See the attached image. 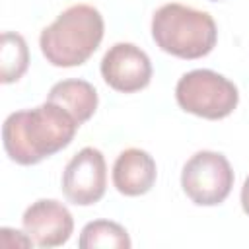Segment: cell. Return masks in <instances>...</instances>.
I'll list each match as a JSON object with an SVG mask.
<instances>
[{
  "label": "cell",
  "instance_id": "obj_5",
  "mask_svg": "<svg viewBox=\"0 0 249 249\" xmlns=\"http://www.w3.org/2000/svg\"><path fill=\"white\" fill-rule=\"evenodd\" d=\"M181 187L195 204L216 206L231 193L233 169L220 152L200 150L183 165Z\"/></svg>",
  "mask_w": 249,
  "mask_h": 249
},
{
  "label": "cell",
  "instance_id": "obj_3",
  "mask_svg": "<svg viewBox=\"0 0 249 249\" xmlns=\"http://www.w3.org/2000/svg\"><path fill=\"white\" fill-rule=\"evenodd\" d=\"M152 37L163 53L195 60L206 56L216 47L218 29L208 12L171 2L154 12Z\"/></svg>",
  "mask_w": 249,
  "mask_h": 249
},
{
  "label": "cell",
  "instance_id": "obj_2",
  "mask_svg": "<svg viewBox=\"0 0 249 249\" xmlns=\"http://www.w3.org/2000/svg\"><path fill=\"white\" fill-rule=\"evenodd\" d=\"M105 23L97 8L74 4L41 31L39 47L47 62L58 68L84 64L99 47Z\"/></svg>",
  "mask_w": 249,
  "mask_h": 249
},
{
  "label": "cell",
  "instance_id": "obj_4",
  "mask_svg": "<svg viewBox=\"0 0 249 249\" xmlns=\"http://www.w3.org/2000/svg\"><path fill=\"white\" fill-rule=\"evenodd\" d=\"M175 99L183 111L208 121H218L233 113L239 93L235 84L226 76L198 68L179 78L175 86Z\"/></svg>",
  "mask_w": 249,
  "mask_h": 249
},
{
  "label": "cell",
  "instance_id": "obj_10",
  "mask_svg": "<svg viewBox=\"0 0 249 249\" xmlns=\"http://www.w3.org/2000/svg\"><path fill=\"white\" fill-rule=\"evenodd\" d=\"M47 101L60 105L76 119L78 124H84L97 109V91L86 80H62L51 88Z\"/></svg>",
  "mask_w": 249,
  "mask_h": 249
},
{
  "label": "cell",
  "instance_id": "obj_14",
  "mask_svg": "<svg viewBox=\"0 0 249 249\" xmlns=\"http://www.w3.org/2000/svg\"><path fill=\"white\" fill-rule=\"evenodd\" d=\"M210 2H218V0H210Z\"/></svg>",
  "mask_w": 249,
  "mask_h": 249
},
{
  "label": "cell",
  "instance_id": "obj_12",
  "mask_svg": "<svg viewBox=\"0 0 249 249\" xmlns=\"http://www.w3.org/2000/svg\"><path fill=\"white\" fill-rule=\"evenodd\" d=\"M78 245L80 249H130L132 241L121 224L111 220H93L84 226Z\"/></svg>",
  "mask_w": 249,
  "mask_h": 249
},
{
  "label": "cell",
  "instance_id": "obj_9",
  "mask_svg": "<svg viewBox=\"0 0 249 249\" xmlns=\"http://www.w3.org/2000/svg\"><path fill=\"white\" fill-rule=\"evenodd\" d=\"M158 177L154 158L140 148L123 150L113 163V185L124 196L146 195Z\"/></svg>",
  "mask_w": 249,
  "mask_h": 249
},
{
  "label": "cell",
  "instance_id": "obj_1",
  "mask_svg": "<svg viewBox=\"0 0 249 249\" xmlns=\"http://www.w3.org/2000/svg\"><path fill=\"white\" fill-rule=\"evenodd\" d=\"M78 126L68 111L45 101L39 107L8 115L2 124V144L12 161L35 165L64 150L72 142Z\"/></svg>",
  "mask_w": 249,
  "mask_h": 249
},
{
  "label": "cell",
  "instance_id": "obj_6",
  "mask_svg": "<svg viewBox=\"0 0 249 249\" xmlns=\"http://www.w3.org/2000/svg\"><path fill=\"white\" fill-rule=\"evenodd\" d=\"M107 189V163L97 148L86 146L66 163L62 171V193L76 206L99 202Z\"/></svg>",
  "mask_w": 249,
  "mask_h": 249
},
{
  "label": "cell",
  "instance_id": "obj_8",
  "mask_svg": "<svg viewBox=\"0 0 249 249\" xmlns=\"http://www.w3.org/2000/svg\"><path fill=\"white\" fill-rule=\"evenodd\" d=\"M21 224L33 245L47 249L64 245L74 231V218L70 210L54 198H41L27 206L21 216Z\"/></svg>",
  "mask_w": 249,
  "mask_h": 249
},
{
  "label": "cell",
  "instance_id": "obj_13",
  "mask_svg": "<svg viewBox=\"0 0 249 249\" xmlns=\"http://www.w3.org/2000/svg\"><path fill=\"white\" fill-rule=\"evenodd\" d=\"M241 208H243V212L249 216V175L245 177L243 187H241Z\"/></svg>",
  "mask_w": 249,
  "mask_h": 249
},
{
  "label": "cell",
  "instance_id": "obj_7",
  "mask_svg": "<svg viewBox=\"0 0 249 249\" xmlns=\"http://www.w3.org/2000/svg\"><path fill=\"white\" fill-rule=\"evenodd\" d=\"M101 76L109 88L121 93H134L150 84L152 62L140 47L115 43L101 58Z\"/></svg>",
  "mask_w": 249,
  "mask_h": 249
},
{
  "label": "cell",
  "instance_id": "obj_11",
  "mask_svg": "<svg viewBox=\"0 0 249 249\" xmlns=\"http://www.w3.org/2000/svg\"><path fill=\"white\" fill-rule=\"evenodd\" d=\"M29 66V49L19 33L4 31L0 45V80L2 84L18 82Z\"/></svg>",
  "mask_w": 249,
  "mask_h": 249
}]
</instances>
